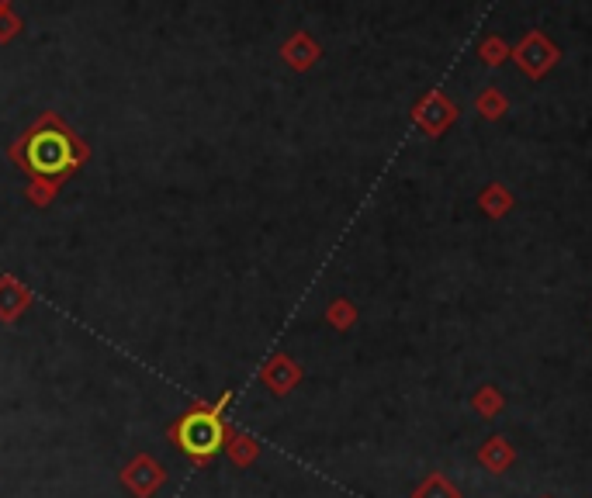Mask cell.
<instances>
[{
	"label": "cell",
	"instance_id": "cell-1",
	"mask_svg": "<svg viewBox=\"0 0 592 498\" xmlns=\"http://www.w3.org/2000/svg\"><path fill=\"white\" fill-rule=\"evenodd\" d=\"M87 156V149H80V142L73 139L59 122L46 118L32 135H28V153L25 163L32 166L35 173H46V177H63L73 166Z\"/></svg>",
	"mask_w": 592,
	"mask_h": 498
},
{
	"label": "cell",
	"instance_id": "cell-2",
	"mask_svg": "<svg viewBox=\"0 0 592 498\" xmlns=\"http://www.w3.org/2000/svg\"><path fill=\"white\" fill-rule=\"evenodd\" d=\"M174 440L187 457L208 460L212 454H219V450L226 447V426H222V419L215 412L194 409L174 426Z\"/></svg>",
	"mask_w": 592,
	"mask_h": 498
},
{
	"label": "cell",
	"instance_id": "cell-3",
	"mask_svg": "<svg viewBox=\"0 0 592 498\" xmlns=\"http://www.w3.org/2000/svg\"><path fill=\"white\" fill-rule=\"evenodd\" d=\"M160 467L153 464V460L149 457H139L136 464L129 467V471H125V481H129V488L132 492H139V495H149L153 492L156 485H160Z\"/></svg>",
	"mask_w": 592,
	"mask_h": 498
},
{
	"label": "cell",
	"instance_id": "cell-4",
	"mask_svg": "<svg viewBox=\"0 0 592 498\" xmlns=\"http://www.w3.org/2000/svg\"><path fill=\"white\" fill-rule=\"evenodd\" d=\"M25 305H28V294L21 291L18 281H11V277L0 281V319H14Z\"/></svg>",
	"mask_w": 592,
	"mask_h": 498
}]
</instances>
